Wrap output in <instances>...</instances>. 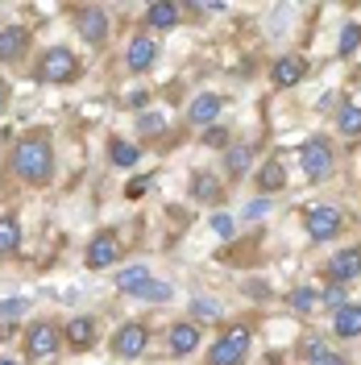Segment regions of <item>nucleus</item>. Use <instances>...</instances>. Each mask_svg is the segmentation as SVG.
I'll return each instance as SVG.
<instances>
[{
  "label": "nucleus",
  "instance_id": "obj_1",
  "mask_svg": "<svg viewBox=\"0 0 361 365\" xmlns=\"http://www.w3.org/2000/svg\"><path fill=\"white\" fill-rule=\"evenodd\" d=\"M9 166H13V175L21 182L46 187V182L54 179V145H50V137L46 133L21 137V141L13 145V154H9Z\"/></svg>",
  "mask_w": 361,
  "mask_h": 365
},
{
  "label": "nucleus",
  "instance_id": "obj_2",
  "mask_svg": "<svg viewBox=\"0 0 361 365\" xmlns=\"http://www.w3.org/2000/svg\"><path fill=\"white\" fill-rule=\"evenodd\" d=\"M299 166H303V175L312 182H324L332 175V166H337L332 141H328V137H307V141L299 145Z\"/></svg>",
  "mask_w": 361,
  "mask_h": 365
},
{
  "label": "nucleus",
  "instance_id": "obj_3",
  "mask_svg": "<svg viewBox=\"0 0 361 365\" xmlns=\"http://www.w3.org/2000/svg\"><path fill=\"white\" fill-rule=\"evenodd\" d=\"M249 353V328L245 324H233L225 328L216 341L208 344V365H241Z\"/></svg>",
  "mask_w": 361,
  "mask_h": 365
},
{
  "label": "nucleus",
  "instance_id": "obj_4",
  "mask_svg": "<svg viewBox=\"0 0 361 365\" xmlns=\"http://www.w3.org/2000/svg\"><path fill=\"white\" fill-rule=\"evenodd\" d=\"M59 349H63V328H59V324L38 319V324L25 328V357H29V361H46V357H54Z\"/></svg>",
  "mask_w": 361,
  "mask_h": 365
},
{
  "label": "nucleus",
  "instance_id": "obj_5",
  "mask_svg": "<svg viewBox=\"0 0 361 365\" xmlns=\"http://www.w3.org/2000/svg\"><path fill=\"white\" fill-rule=\"evenodd\" d=\"M34 75H38V83H67L71 75H75V54H71L67 46H50V50H42Z\"/></svg>",
  "mask_w": 361,
  "mask_h": 365
},
{
  "label": "nucleus",
  "instance_id": "obj_6",
  "mask_svg": "<svg viewBox=\"0 0 361 365\" xmlns=\"http://www.w3.org/2000/svg\"><path fill=\"white\" fill-rule=\"evenodd\" d=\"M340 225H345V216H340L332 204H316V207H307V216H303V228H307V237H312L316 245L332 241L340 232Z\"/></svg>",
  "mask_w": 361,
  "mask_h": 365
},
{
  "label": "nucleus",
  "instance_id": "obj_7",
  "mask_svg": "<svg viewBox=\"0 0 361 365\" xmlns=\"http://www.w3.org/2000/svg\"><path fill=\"white\" fill-rule=\"evenodd\" d=\"M146 344H150V324H141V319H129V324H121V328L113 332V353L125 357V361L141 357Z\"/></svg>",
  "mask_w": 361,
  "mask_h": 365
},
{
  "label": "nucleus",
  "instance_id": "obj_8",
  "mask_svg": "<svg viewBox=\"0 0 361 365\" xmlns=\"http://www.w3.org/2000/svg\"><path fill=\"white\" fill-rule=\"evenodd\" d=\"M75 29H79V38H83L88 46H104V42H108V34H113L108 13H104V9H96V4L75 9Z\"/></svg>",
  "mask_w": 361,
  "mask_h": 365
},
{
  "label": "nucleus",
  "instance_id": "obj_9",
  "mask_svg": "<svg viewBox=\"0 0 361 365\" xmlns=\"http://www.w3.org/2000/svg\"><path fill=\"white\" fill-rule=\"evenodd\" d=\"M83 262H88V270H108V266H116V262H121V241H116L113 228H104L100 237H91Z\"/></svg>",
  "mask_w": 361,
  "mask_h": 365
},
{
  "label": "nucleus",
  "instance_id": "obj_10",
  "mask_svg": "<svg viewBox=\"0 0 361 365\" xmlns=\"http://www.w3.org/2000/svg\"><path fill=\"white\" fill-rule=\"evenodd\" d=\"M154 63H158V42L150 34H137L133 42L125 46V67L141 75V71H150Z\"/></svg>",
  "mask_w": 361,
  "mask_h": 365
},
{
  "label": "nucleus",
  "instance_id": "obj_11",
  "mask_svg": "<svg viewBox=\"0 0 361 365\" xmlns=\"http://www.w3.org/2000/svg\"><path fill=\"white\" fill-rule=\"evenodd\" d=\"M303 75H307V58H303V54H283L270 67V83L274 88H299Z\"/></svg>",
  "mask_w": 361,
  "mask_h": 365
},
{
  "label": "nucleus",
  "instance_id": "obj_12",
  "mask_svg": "<svg viewBox=\"0 0 361 365\" xmlns=\"http://www.w3.org/2000/svg\"><path fill=\"white\" fill-rule=\"evenodd\" d=\"M353 278H361V245H349V250H340L337 257L328 262V282L345 287V282H353Z\"/></svg>",
  "mask_w": 361,
  "mask_h": 365
},
{
  "label": "nucleus",
  "instance_id": "obj_13",
  "mask_svg": "<svg viewBox=\"0 0 361 365\" xmlns=\"http://www.w3.org/2000/svg\"><path fill=\"white\" fill-rule=\"evenodd\" d=\"M166 349H171L175 357H187V353H195V349H200V324H191V319H179V324H171V328H166Z\"/></svg>",
  "mask_w": 361,
  "mask_h": 365
},
{
  "label": "nucleus",
  "instance_id": "obj_14",
  "mask_svg": "<svg viewBox=\"0 0 361 365\" xmlns=\"http://www.w3.org/2000/svg\"><path fill=\"white\" fill-rule=\"evenodd\" d=\"M220 108H225V96H216V91H203V96H195L191 104H187V125H216V116H220Z\"/></svg>",
  "mask_w": 361,
  "mask_h": 365
},
{
  "label": "nucleus",
  "instance_id": "obj_15",
  "mask_svg": "<svg viewBox=\"0 0 361 365\" xmlns=\"http://www.w3.org/2000/svg\"><path fill=\"white\" fill-rule=\"evenodd\" d=\"M29 50V29L25 25H0V63H21Z\"/></svg>",
  "mask_w": 361,
  "mask_h": 365
},
{
  "label": "nucleus",
  "instance_id": "obj_16",
  "mask_svg": "<svg viewBox=\"0 0 361 365\" xmlns=\"http://www.w3.org/2000/svg\"><path fill=\"white\" fill-rule=\"evenodd\" d=\"M96 336H100V328H96V319L91 316H75V319H67V332H63V341L71 344V349H91L96 344Z\"/></svg>",
  "mask_w": 361,
  "mask_h": 365
},
{
  "label": "nucleus",
  "instance_id": "obj_17",
  "mask_svg": "<svg viewBox=\"0 0 361 365\" xmlns=\"http://www.w3.org/2000/svg\"><path fill=\"white\" fill-rule=\"evenodd\" d=\"M332 332L340 341H357L361 336V303H345L340 312H332Z\"/></svg>",
  "mask_w": 361,
  "mask_h": 365
},
{
  "label": "nucleus",
  "instance_id": "obj_18",
  "mask_svg": "<svg viewBox=\"0 0 361 365\" xmlns=\"http://www.w3.org/2000/svg\"><path fill=\"white\" fill-rule=\"evenodd\" d=\"M179 13L183 9L175 0H154V4H146V29H175Z\"/></svg>",
  "mask_w": 361,
  "mask_h": 365
},
{
  "label": "nucleus",
  "instance_id": "obj_19",
  "mask_svg": "<svg viewBox=\"0 0 361 365\" xmlns=\"http://www.w3.org/2000/svg\"><path fill=\"white\" fill-rule=\"evenodd\" d=\"M253 182H258V191H262V195H274V191H283V187H287V166H283L278 158L262 162V166H258V175H253Z\"/></svg>",
  "mask_w": 361,
  "mask_h": 365
},
{
  "label": "nucleus",
  "instance_id": "obj_20",
  "mask_svg": "<svg viewBox=\"0 0 361 365\" xmlns=\"http://www.w3.org/2000/svg\"><path fill=\"white\" fill-rule=\"evenodd\" d=\"M303 357H307V365H349L345 353H337L332 344L320 341V336H312V341L303 344Z\"/></svg>",
  "mask_w": 361,
  "mask_h": 365
},
{
  "label": "nucleus",
  "instance_id": "obj_21",
  "mask_svg": "<svg viewBox=\"0 0 361 365\" xmlns=\"http://www.w3.org/2000/svg\"><path fill=\"white\" fill-rule=\"evenodd\" d=\"M108 162L121 166V170H133L137 162H141V145L125 141V137H108Z\"/></svg>",
  "mask_w": 361,
  "mask_h": 365
},
{
  "label": "nucleus",
  "instance_id": "obj_22",
  "mask_svg": "<svg viewBox=\"0 0 361 365\" xmlns=\"http://www.w3.org/2000/svg\"><path fill=\"white\" fill-rule=\"evenodd\" d=\"M21 250V225H17V216H0V257H9V253Z\"/></svg>",
  "mask_w": 361,
  "mask_h": 365
},
{
  "label": "nucleus",
  "instance_id": "obj_23",
  "mask_svg": "<svg viewBox=\"0 0 361 365\" xmlns=\"http://www.w3.org/2000/svg\"><path fill=\"white\" fill-rule=\"evenodd\" d=\"M249 162H253V145H228V154H225V170L233 175V179H241V175H245Z\"/></svg>",
  "mask_w": 361,
  "mask_h": 365
},
{
  "label": "nucleus",
  "instance_id": "obj_24",
  "mask_svg": "<svg viewBox=\"0 0 361 365\" xmlns=\"http://www.w3.org/2000/svg\"><path fill=\"white\" fill-rule=\"evenodd\" d=\"M337 129H340V137H361V104H340Z\"/></svg>",
  "mask_w": 361,
  "mask_h": 365
},
{
  "label": "nucleus",
  "instance_id": "obj_25",
  "mask_svg": "<svg viewBox=\"0 0 361 365\" xmlns=\"http://www.w3.org/2000/svg\"><path fill=\"white\" fill-rule=\"evenodd\" d=\"M146 282H150V270H146V266H125V270L116 274V287H121V291H129V295H137Z\"/></svg>",
  "mask_w": 361,
  "mask_h": 365
},
{
  "label": "nucleus",
  "instance_id": "obj_26",
  "mask_svg": "<svg viewBox=\"0 0 361 365\" xmlns=\"http://www.w3.org/2000/svg\"><path fill=\"white\" fill-rule=\"evenodd\" d=\"M191 195H195L200 204H216V200H220V182L212 179V175H195V179H191Z\"/></svg>",
  "mask_w": 361,
  "mask_h": 365
},
{
  "label": "nucleus",
  "instance_id": "obj_27",
  "mask_svg": "<svg viewBox=\"0 0 361 365\" xmlns=\"http://www.w3.org/2000/svg\"><path fill=\"white\" fill-rule=\"evenodd\" d=\"M203 145H208V150H228V145H233V129L208 125V129H203Z\"/></svg>",
  "mask_w": 361,
  "mask_h": 365
},
{
  "label": "nucleus",
  "instance_id": "obj_28",
  "mask_svg": "<svg viewBox=\"0 0 361 365\" xmlns=\"http://www.w3.org/2000/svg\"><path fill=\"white\" fill-rule=\"evenodd\" d=\"M171 282H146L141 291H137V299H146V303H171Z\"/></svg>",
  "mask_w": 361,
  "mask_h": 365
},
{
  "label": "nucleus",
  "instance_id": "obj_29",
  "mask_svg": "<svg viewBox=\"0 0 361 365\" xmlns=\"http://www.w3.org/2000/svg\"><path fill=\"white\" fill-rule=\"evenodd\" d=\"M357 46H361V25H357V21H349L345 29H340V58H349Z\"/></svg>",
  "mask_w": 361,
  "mask_h": 365
},
{
  "label": "nucleus",
  "instance_id": "obj_30",
  "mask_svg": "<svg viewBox=\"0 0 361 365\" xmlns=\"http://www.w3.org/2000/svg\"><path fill=\"white\" fill-rule=\"evenodd\" d=\"M162 129H166V116H162V113H146L141 120H137V133H141V137H158Z\"/></svg>",
  "mask_w": 361,
  "mask_h": 365
},
{
  "label": "nucleus",
  "instance_id": "obj_31",
  "mask_svg": "<svg viewBox=\"0 0 361 365\" xmlns=\"http://www.w3.org/2000/svg\"><path fill=\"white\" fill-rule=\"evenodd\" d=\"M320 303H324V307H332V312H340V307L349 303V299H345V287L328 282V287H324V295H320Z\"/></svg>",
  "mask_w": 361,
  "mask_h": 365
},
{
  "label": "nucleus",
  "instance_id": "obj_32",
  "mask_svg": "<svg viewBox=\"0 0 361 365\" xmlns=\"http://www.w3.org/2000/svg\"><path fill=\"white\" fill-rule=\"evenodd\" d=\"M291 307H295V312H303V316H307V312L316 307V291H307V287H299V291L291 295Z\"/></svg>",
  "mask_w": 361,
  "mask_h": 365
},
{
  "label": "nucleus",
  "instance_id": "obj_33",
  "mask_svg": "<svg viewBox=\"0 0 361 365\" xmlns=\"http://www.w3.org/2000/svg\"><path fill=\"white\" fill-rule=\"evenodd\" d=\"M212 228H216L220 237H233V216H225V212H216V216H212Z\"/></svg>",
  "mask_w": 361,
  "mask_h": 365
},
{
  "label": "nucleus",
  "instance_id": "obj_34",
  "mask_svg": "<svg viewBox=\"0 0 361 365\" xmlns=\"http://www.w3.org/2000/svg\"><path fill=\"white\" fill-rule=\"evenodd\" d=\"M146 191H150V179H133L129 187H125V195H129V200H141Z\"/></svg>",
  "mask_w": 361,
  "mask_h": 365
},
{
  "label": "nucleus",
  "instance_id": "obj_35",
  "mask_svg": "<svg viewBox=\"0 0 361 365\" xmlns=\"http://www.w3.org/2000/svg\"><path fill=\"white\" fill-rule=\"evenodd\" d=\"M0 312H4V316H21V312H25V299H9Z\"/></svg>",
  "mask_w": 361,
  "mask_h": 365
},
{
  "label": "nucleus",
  "instance_id": "obj_36",
  "mask_svg": "<svg viewBox=\"0 0 361 365\" xmlns=\"http://www.w3.org/2000/svg\"><path fill=\"white\" fill-rule=\"evenodd\" d=\"M9 96H13V88H9V83H4V79H0V113H4V108H9Z\"/></svg>",
  "mask_w": 361,
  "mask_h": 365
},
{
  "label": "nucleus",
  "instance_id": "obj_37",
  "mask_svg": "<svg viewBox=\"0 0 361 365\" xmlns=\"http://www.w3.org/2000/svg\"><path fill=\"white\" fill-rule=\"evenodd\" d=\"M146 96H150V91H133V96H129V108H146Z\"/></svg>",
  "mask_w": 361,
  "mask_h": 365
},
{
  "label": "nucleus",
  "instance_id": "obj_38",
  "mask_svg": "<svg viewBox=\"0 0 361 365\" xmlns=\"http://www.w3.org/2000/svg\"><path fill=\"white\" fill-rule=\"evenodd\" d=\"M0 365H17V361H9V357H0Z\"/></svg>",
  "mask_w": 361,
  "mask_h": 365
}]
</instances>
